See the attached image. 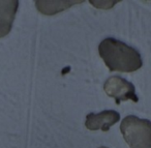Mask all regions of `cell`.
Here are the masks:
<instances>
[{"instance_id":"obj_1","label":"cell","mask_w":151,"mask_h":148,"mask_svg":"<svg viewBox=\"0 0 151 148\" xmlns=\"http://www.w3.org/2000/svg\"><path fill=\"white\" fill-rule=\"evenodd\" d=\"M99 52L111 71L132 73L140 69L143 65L140 53L116 38H105L99 44Z\"/></svg>"},{"instance_id":"obj_2","label":"cell","mask_w":151,"mask_h":148,"mask_svg":"<svg viewBox=\"0 0 151 148\" xmlns=\"http://www.w3.org/2000/svg\"><path fill=\"white\" fill-rule=\"evenodd\" d=\"M120 131L130 148H151V121L134 115L125 117Z\"/></svg>"},{"instance_id":"obj_3","label":"cell","mask_w":151,"mask_h":148,"mask_svg":"<svg viewBox=\"0 0 151 148\" xmlns=\"http://www.w3.org/2000/svg\"><path fill=\"white\" fill-rule=\"evenodd\" d=\"M104 90L108 96L115 98L116 104L119 106L122 100H132L138 103L139 98L134 91V86L130 82L119 76H113L106 81Z\"/></svg>"},{"instance_id":"obj_4","label":"cell","mask_w":151,"mask_h":148,"mask_svg":"<svg viewBox=\"0 0 151 148\" xmlns=\"http://www.w3.org/2000/svg\"><path fill=\"white\" fill-rule=\"evenodd\" d=\"M120 119V115L115 110H106L101 113H89L86 116L85 125L90 131L101 129L104 131H108L110 127L117 123Z\"/></svg>"},{"instance_id":"obj_5","label":"cell","mask_w":151,"mask_h":148,"mask_svg":"<svg viewBox=\"0 0 151 148\" xmlns=\"http://www.w3.org/2000/svg\"><path fill=\"white\" fill-rule=\"evenodd\" d=\"M18 6V0H0V38L11 32Z\"/></svg>"},{"instance_id":"obj_6","label":"cell","mask_w":151,"mask_h":148,"mask_svg":"<svg viewBox=\"0 0 151 148\" xmlns=\"http://www.w3.org/2000/svg\"><path fill=\"white\" fill-rule=\"evenodd\" d=\"M99 148H108V147H105V146H101V147H99Z\"/></svg>"}]
</instances>
